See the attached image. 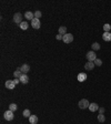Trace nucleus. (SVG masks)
Masks as SVG:
<instances>
[{
	"label": "nucleus",
	"instance_id": "1",
	"mask_svg": "<svg viewBox=\"0 0 111 124\" xmlns=\"http://www.w3.org/2000/svg\"><path fill=\"white\" fill-rule=\"evenodd\" d=\"M87 59H88V61H90V62H94L97 59V53L94 51H92V50L87 52Z\"/></svg>",
	"mask_w": 111,
	"mask_h": 124
},
{
	"label": "nucleus",
	"instance_id": "2",
	"mask_svg": "<svg viewBox=\"0 0 111 124\" xmlns=\"http://www.w3.org/2000/svg\"><path fill=\"white\" fill-rule=\"evenodd\" d=\"M89 105H90V103L88 102L87 99H82V100H80L79 103H78V106L80 107V109H87V107H89Z\"/></svg>",
	"mask_w": 111,
	"mask_h": 124
},
{
	"label": "nucleus",
	"instance_id": "3",
	"mask_svg": "<svg viewBox=\"0 0 111 124\" xmlns=\"http://www.w3.org/2000/svg\"><path fill=\"white\" fill-rule=\"evenodd\" d=\"M62 40L64 43H71L73 41V35L71 33H66L64 35H62Z\"/></svg>",
	"mask_w": 111,
	"mask_h": 124
},
{
	"label": "nucleus",
	"instance_id": "4",
	"mask_svg": "<svg viewBox=\"0 0 111 124\" xmlns=\"http://www.w3.org/2000/svg\"><path fill=\"white\" fill-rule=\"evenodd\" d=\"M3 118H6L7 121H12L13 120V112L8 110V111H6V112L3 113Z\"/></svg>",
	"mask_w": 111,
	"mask_h": 124
},
{
	"label": "nucleus",
	"instance_id": "5",
	"mask_svg": "<svg viewBox=\"0 0 111 124\" xmlns=\"http://www.w3.org/2000/svg\"><path fill=\"white\" fill-rule=\"evenodd\" d=\"M31 26L33 29H39L41 26V23H40V20L39 19H37V18H33L31 20Z\"/></svg>",
	"mask_w": 111,
	"mask_h": 124
},
{
	"label": "nucleus",
	"instance_id": "6",
	"mask_svg": "<svg viewBox=\"0 0 111 124\" xmlns=\"http://www.w3.org/2000/svg\"><path fill=\"white\" fill-rule=\"evenodd\" d=\"M13 21H15L16 23H19V24L22 22V15H21L20 12L15 13V16H13Z\"/></svg>",
	"mask_w": 111,
	"mask_h": 124
},
{
	"label": "nucleus",
	"instance_id": "7",
	"mask_svg": "<svg viewBox=\"0 0 111 124\" xmlns=\"http://www.w3.org/2000/svg\"><path fill=\"white\" fill-rule=\"evenodd\" d=\"M5 85H6V88L7 89H9V90H13L15 89V87H16L13 80H7V82L5 83Z\"/></svg>",
	"mask_w": 111,
	"mask_h": 124
},
{
	"label": "nucleus",
	"instance_id": "8",
	"mask_svg": "<svg viewBox=\"0 0 111 124\" xmlns=\"http://www.w3.org/2000/svg\"><path fill=\"white\" fill-rule=\"evenodd\" d=\"M77 80L79 81V82H85L86 80H87V74H86L85 72H81L78 74V77H77Z\"/></svg>",
	"mask_w": 111,
	"mask_h": 124
},
{
	"label": "nucleus",
	"instance_id": "9",
	"mask_svg": "<svg viewBox=\"0 0 111 124\" xmlns=\"http://www.w3.org/2000/svg\"><path fill=\"white\" fill-rule=\"evenodd\" d=\"M20 70L22 71V73H24V74H27V73L29 72V70H30L29 64H22V65L20 66Z\"/></svg>",
	"mask_w": 111,
	"mask_h": 124
},
{
	"label": "nucleus",
	"instance_id": "10",
	"mask_svg": "<svg viewBox=\"0 0 111 124\" xmlns=\"http://www.w3.org/2000/svg\"><path fill=\"white\" fill-rule=\"evenodd\" d=\"M88 109L90 110L91 112H96V111H98L99 110V105L97 103H90V105H89V107Z\"/></svg>",
	"mask_w": 111,
	"mask_h": 124
},
{
	"label": "nucleus",
	"instance_id": "11",
	"mask_svg": "<svg viewBox=\"0 0 111 124\" xmlns=\"http://www.w3.org/2000/svg\"><path fill=\"white\" fill-rule=\"evenodd\" d=\"M102 39H103V41H107V42L111 41V32H103Z\"/></svg>",
	"mask_w": 111,
	"mask_h": 124
},
{
	"label": "nucleus",
	"instance_id": "12",
	"mask_svg": "<svg viewBox=\"0 0 111 124\" xmlns=\"http://www.w3.org/2000/svg\"><path fill=\"white\" fill-rule=\"evenodd\" d=\"M94 68V62H87V63L85 64V69L87 70V71H91V70Z\"/></svg>",
	"mask_w": 111,
	"mask_h": 124
},
{
	"label": "nucleus",
	"instance_id": "13",
	"mask_svg": "<svg viewBox=\"0 0 111 124\" xmlns=\"http://www.w3.org/2000/svg\"><path fill=\"white\" fill-rule=\"evenodd\" d=\"M19 80H20V82L22 84H27L28 82H29V77H28L27 74H22V75H21V78L19 79Z\"/></svg>",
	"mask_w": 111,
	"mask_h": 124
},
{
	"label": "nucleus",
	"instance_id": "14",
	"mask_svg": "<svg viewBox=\"0 0 111 124\" xmlns=\"http://www.w3.org/2000/svg\"><path fill=\"white\" fill-rule=\"evenodd\" d=\"M25 18H26L27 20H32L33 18H35V13H32L31 11H27L25 13Z\"/></svg>",
	"mask_w": 111,
	"mask_h": 124
},
{
	"label": "nucleus",
	"instance_id": "15",
	"mask_svg": "<svg viewBox=\"0 0 111 124\" xmlns=\"http://www.w3.org/2000/svg\"><path fill=\"white\" fill-rule=\"evenodd\" d=\"M22 74H24V73H22V71L20 70V68H19V69H17L15 72H13V77H15L16 79H20Z\"/></svg>",
	"mask_w": 111,
	"mask_h": 124
},
{
	"label": "nucleus",
	"instance_id": "16",
	"mask_svg": "<svg viewBox=\"0 0 111 124\" xmlns=\"http://www.w3.org/2000/svg\"><path fill=\"white\" fill-rule=\"evenodd\" d=\"M29 123L30 124H37L38 123V116L37 115H31L29 118Z\"/></svg>",
	"mask_w": 111,
	"mask_h": 124
},
{
	"label": "nucleus",
	"instance_id": "17",
	"mask_svg": "<svg viewBox=\"0 0 111 124\" xmlns=\"http://www.w3.org/2000/svg\"><path fill=\"white\" fill-rule=\"evenodd\" d=\"M66 33H67V27H64V26L60 27V28H59V35H64Z\"/></svg>",
	"mask_w": 111,
	"mask_h": 124
},
{
	"label": "nucleus",
	"instance_id": "18",
	"mask_svg": "<svg viewBox=\"0 0 111 124\" xmlns=\"http://www.w3.org/2000/svg\"><path fill=\"white\" fill-rule=\"evenodd\" d=\"M28 27H29V23L27 22V21H22V22L20 23V28L22 30H27L28 29Z\"/></svg>",
	"mask_w": 111,
	"mask_h": 124
},
{
	"label": "nucleus",
	"instance_id": "19",
	"mask_svg": "<svg viewBox=\"0 0 111 124\" xmlns=\"http://www.w3.org/2000/svg\"><path fill=\"white\" fill-rule=\"evenodd\" d=\"M91 48H92V51H98L100 49V44L98 42H94V43L91 44Z\"/></svg>",
	"mask_w": 111,
	"mask_h": 124
},
{
	"label": "nucleus",
	"instance_id": "20",
	"mask_svg": "<svg viewBox=\"0 0 111 124\" xmlns=\"http://www.w3.org/2000/svg\"><path fill=\"white\" fill-rule=\"evenodd\" d=\"M17 109H18V106H17V104H15V103H11L10 105H9V110H10V111H12V112L17 111Z\"/></svg>",
	"mask_w": 111,
	"mask_h": 124
},
{
	"label": "nucleus",
	"instance_id": "21",
	"mask_svg": "<svg viewBox=\"0 0 111 124\" xmlns=\"http://www.w3.org/2000/svg\"><path fill=\"white\" fill-rule=\"evenodd\" d=\"M103 30H105V32H110L111 26L109 23H105V24H103Z\"/></svg>",
	"mask_w": 111,
	"mask_h": 124
},
{
	"label": "nucleus",
	"instance_id": "22",
	"mask_svg": "<svg viewBox=\"0 0 111 124\" xmlns=\"http://www.w3.org/2000/svg\"><path fill=\"white\" fill-rule=\"evenodd\" d=\"M98 121H99L100 123H103V122L105 121V116L103 115V114H99V115H98Z\"/></svg>",
	"mask_w": 111,
	"mask_h": 124
},
{
	"label": "nucleus",
	"instance_id": "23",
	"mask_svg": "<svg viewBox=\"0 0 111 124\" xmlns=\"http://www.w3.org/2000/svg\"><path fill=\"white\" fill-rule=\"evenodd\" d=\"M22 115H24L25 118H30V116H31V113H30L29 110H25L24 113H22Z\"/></svg>",
	"mask_w": 111,
	"mask_h": 124
},
{
	"label": "nucleus",
	"instance_id": "24",
	"mask_svg": "<svg viewBox=\"0 0 111 124\" xmlns=\"http://www.w3.org/2000/svg\"><path fill=\"white\" fill-rule=\"evenodd\" d=\"M94 65H98V66L102 65V60H100V59L97 58V59H96V61H94Z\"/></svg>",
	"mask_w": 111,
	"mask_h": 124
},
{
	"label": "nucleus",
	"instance_id": "25",
	"mask_svg": "<svg viewBox=\"0 0 111 124\" xmlns=\"http://www.w3.org/2000/svg\"><path fill=\"white\" fill-rule=\"evenodd\" d=\"M40 17H41V12H40V11H36V12H35V18L39 19Z\"/></svg>",
	"mask_w": 111,
	"mask_h": 124
},
{
	"label": "nucleus",
	"instance_id": "26",
	"mask_svg": "<svg viewBox=\"0 0 111 124\" xmlns=\"http://www.w3.org/2000/svg\"><path fill=\"white\" fill-rule=\"evenodd\" d=\"M98 111H99V114H103L105 113V107H99Z\"/></svg>",
	"mask_w": 111,
	"mask_h": 124
},
{
	"label": "nucleus",
	"instance_id": "27",
	"mask_svg": "<svg viewBox=\"0 0 111 124\" xmlns=\"http://www.w3.org/2000/svg\"><path fill=\"white\" fill-rule=\"evenodd\" d=\"M56 39H57V40H62V35H58L57 37H56Z\"/></svg>",
	"mask_w": 111,
	"mask_h": 124
},
{
	"label": "nucleus",
	"instance_id": "28",
	"mask_svg": "<svg viewBox=\"0 0 111 124\" xmlns=\"http://www.w3.org/2000/svg\"><path fill=\"white\" fill-rule=\"evenodd\" d=\"M13 82H15V84H18L19 82H20V80H19V79H15V80H13Z\"/></svg>",
	"mask_w": 111,
	"mask_h": 124
}]
</instances>
